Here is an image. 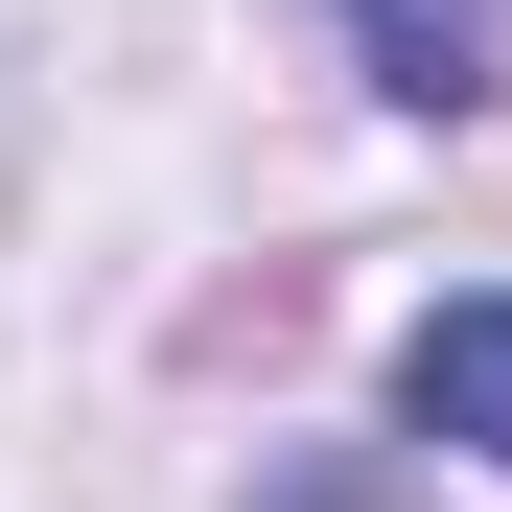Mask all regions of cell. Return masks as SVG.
I'll use <instances>...</instances> for the list:
<instances>
[{
  "instance_id": "7a4b0ae2",
  "label": "cell",
  "mask_w": 512,
  "mask_h": 512,
  "mask_svg": "<svg viewBox=\"0 0 512 512\" xmlns=\"http://www.w3.org/2000/svg\"><path fill=\"white\" fill-rule=\"evenodd\" d=\"M373 94H419V117L512 94V24H489V0H373Z\"/></svg>"
},
{
  "instance_id": "6da1fadb",
  "label": "cell",
  "mask_w": 512,
  "mask_h": 512,
  "mask_svg": "<svg viewBox=\"0 0 512 512\" xmlns=\"http://www.w3.org/2000/svg\"><path fill=\"white\" fill-rule=\"evenodd\" d=\"M396 419H419V443H489V466H512V280H489V303H443V326L396 350Z\"/></svg>"
}]
</instances>
